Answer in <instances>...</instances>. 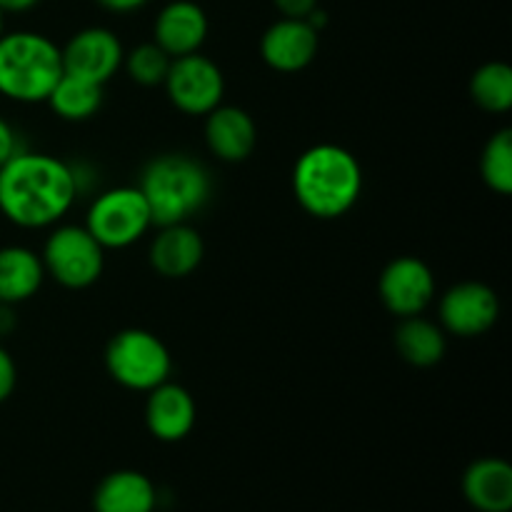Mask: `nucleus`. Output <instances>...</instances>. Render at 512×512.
Segmentation results:
<instances>
[{
  "instance_id": "obj_1",
  "label": "nucleus",
  "mask_w": 512,
  "mask_h": 512,
  "mask_svg": "<svg viewBox=\"0 0 512 512\" xmlns=\"http://www.w3.org/2000/svg\"><path fill=\"white\" fill-rule=\"evenodd\" d=\"M80 193L75 165L50 153L20 148L0 168V215L15 228H53Z\"/></svg>"
},
{
  "instance_id": "obj_2",
  "label": "nucleus",
  "mask_w": 512,
  "mask_h": 512,
  "mask_svg": "<svg viewBox=\"0 0 512 512\" xmlns=\"http://www.w3.org/2000/svg\"><path fill=\"white\" fill-rule=\"evenodd\" d=\"M290 183L305 213L318 220H335L350 213L360 200L363 168L343 145L318 143L298 155Z\"/></svg>"
},
{
  "instance_id": "obj_3",
  "label": "nucleus",
  "mask_w": 512,
  "mask_h": 512,
  "mask_svg": "<svg viewBox=\"0 0 512 512\" xmlns=\"http://www.w3.org/2000/svg\"><path fill=\"white\" fill-rule=\"evenodd\" d=\"M153 225L190 223L213 198V178L193 155L163 153L143 168L138 183Z\"/></svg>"
},
{
  "instance_id": "obj_4",
  "label": "nucleus",
  "mask_w": 512,
  "mask_h": 512,
  "mask_svg": "<svg viewBox=\"0 0 512 512\" xmlns=\"http://www.w3.org/2000/svg\"><path fill=\"white\" fill-rule=\"evenodd\" d=\"M63 55L48 35L10 30L0 35V95L13 103H45L63 75Z\"/></svg>"
},
{
  "instance_id": "obj_5",
  "label": "nucleus",
  "mask_w": 512,
  "mask_h": 512,
  "mask_svg": "<svg viewBox=\"0 0 512 512\" xmlns=\"http://www.w3.org/2000/svg\"><path fill=\"white\" fill-rule=\"evenodd\" d=\"M103 363L120 388L135 393L158 388L173 373V355L168 345L145 328L118 330L105 345Z\"/></svg>"
},
{
  "instance_id": "obj_6",
  "label": "nucleus",
  "mask_w": 512,
  "mask_h": 512,
  "mask_svg": "<svg viewBox=\"0 0 512 512\" xmlns=\"http://www.w3.org/2000/svg\"><path fill=\"white\" fill-rule=\"evenodd\" d=\"M45 275L68 290H85L100 280L105 270V248L85 225L58 223L43 243Z\"/></svg>"
},
{
  "instance_id": "obj_7",
  "label": "nucleus",
  "mask_w": 512,
  "mask_h": 512,
  "mask_svg": "<svg viewBox=\"0 0 512 512\" xmlns=\"http://www.w3.org/2000/svg\"><path fill=\"white\" fill-rule=\"evenodd\" d=\"M83 225L105 250H125L148 235L153 215L138 185H118L95 195Z\"/></svg>"
},
{
  "instance_id": "obj_8",
  "label": "nucleus",
  "mask_w": 512,
  "mask_h": 512,
  "mask_svg": "<svg viewBox=\"0 0 512 512\" xmlns=\"http://www.w3.org/2000/svg\"><path fill=\"white\" fill-rule=\"evenodd\" d=\"M170 103L185 115L205 118L225 98V75L213 58L203 53L180 55L170 60L163 80Z\"/></svg>"
},
{
  "instance_id": "obj_9",
  "label": "nucleus",
  "mask_w": 512,
  "mask_h": 512,
  "mask_svg": "<svg viewBox=\"0 0 512 512\" xmlns=\"http://www.w3.org/2000/svg\"><path fill=\"white\" fill-rule=\"evenodd\" d=\"M500 318V298L480 280H463L445 290L438 300L440 328L455 338H480L495 328Z\"/></svg>"
},
{
  "instance_id": "obj_10",
  "label": "nucleus",
  "mask_w": 512,
  "mask_h": 512,
  "mask_svg": "<svg viewBox=\"0 0 512 512\" xmlns=\"http://www.w3.org/2000/svg\"><path fill=\"white\" fill-rule=\"evenodd\" d=\"M435 275L425 260L415 255H400L390 260L378 280V295L383 308L395 318L423 315L435 300Z\"/></svg>"
},
{
  "instance_id": "obj_11",
  "label": "nucleus",
  "mask_w": 512,
  "mask_h": 512,
  "mask_svg": "<svg viewBox=\"0 0 512 512\" xmlns=\"http://www.w3.org/2000/svg\"><path fill=\"white\" fill-rule=\"evenodd\" d=\"M63 55V70L70 75L95 80L105 85L123 70L125 48L118 35L103 25H90L78 30L68 43L60 48Z\"/></svg>"
},
{
  "instance_id": "obj_12",
  "label": "nucleus",
  "mask_w": 512,
  "mask_h": 512,
  "mask_svg": "<svg viewBox=\"0 0 512 512\" xmlns=\"http://www.w3.org/2000/svg\"><path fill=\"white\" fill-rule=\"evenodd\" d=\"M320 33L300 18H280L260 38V58L275 73H300L315 60Z\"/></svg>"
},
{
  "instance_id": "obj_13",
  "label": "nucleus",
  "mask_w": 512,
  "mask_h": 512,
  "mask_svg": "<svg viewBox=\"0 0 512 512\" xmlns=\"http://www.w3.org/2000/svg\"><path fill=\"white\" fill-rule=\"evenodd\" d=\"M145 428L160 443H180L188 438L198 420V405L185 385L165 380L148 390L145 398Z\"/></svg>"
},
{
  "instance_id": "obj_14",
  "label": "nucleus",
  "mask_w": 512,
  "mask_h": 512,
  "mask_svg": "<svg viewBox=\"0 0 512 512\" xmlns=\"http://www.w3.org/2000/svg\"><path fill=\"white\" fill-rule=\"evenodd\" d=\"M208 33V13L195 0H170L155 15L153 43H158L170 58L200 53Z\"/></svg>"
},
{
  "instance_id": "obj_15",
  "label": "nucleus",
  "mask_w": 512,
  "mask_h": 512,
  "mask_svg": "<svg viewBox=\"0 0 512 512\" xmlns=\"http://www.w3.org/2000/svg\"><path fill=\"white\" fill-rule=\"evenodd\" d=\"M205 258L203 235L190 223L158 225L148 248V260L160 278L183 280L200 268Z\"/></svg>"
},
{
  "instance_id": "obj_16",
  "label": "nucleus",
  "mask_w": 512,
  "mask_h": 512,
  "mask_svg": "<svg viewBox=\"0 0 512 512\" xmlns=\"http://www.w3.org/2000/svg\"><path fill=\"white\" fill-rule=\"evenodd\" d=\"M203 138L210 153L223 163H243L258 145V125L240 105H223L205 115Z\"/></svg>"
},
{
  "instance_id": "obj_17",
  "label": "nucleus",
  "mask_w": 512,
  "mask_h": 512,
  "mask_svg": "<svg viewBox=\"0 0 512 512\" xmlns=\"http://www.w3.org/2000/svg\"><path fill=\"white\" fill-rule=\"evenodd\" d=\"M463 495L478 512L512 510V468L503 458H480L463 475Z\"/></svg>"
},
{
  "instance_id": "obj_18",
  "label": "nucleus",
  "mask_w": 512,
  "mask_h": 512,
  "mask_svg": "<svg viewBox=\"0 0 512 512\" xmlns=\"http://www.w3.org/2000/svg\"><path fill=\"white\" fill-rule=\"evenodd\" d=\"M158 490L138 470H115L105 475L93 493L95 512H155Z\"/></svg>"
},
{
  "instance_id": "obj_19",
  "label": "nucleus",
  "mask_w": 512,
  "mask_h": 512,
  "mask_svg": "<svg viewBox=\"0 0 512 512\" xmlns=\"http://www.w3.org/2000/svg\"><path fill=\"white\" fill-rule=\"evenodd\" d=\"M45 268L40 253L25 245L0 248V305H20L43 288Z\"/></svg>"
},
{
  "instance_id": "obj_20",
  "label": "nucleus",
  "mask_w": 512,
  "mask_h": 512,
  "mask_svg": "<svg viewBox=\"0 0 512 512\" xmlns=\"http://www.w3.org/2000/svg\"><path fill=\"white\" fill-rule=\"evenodd\" d=\"M393 343L400 358L413 368H433L448 353V333L440 328V323H433L423 315L400 318Z\"/></svg>"
},
{
  "instance_id": "obj_21",
  "label": "nucleus",
  "mask_w": 512,
  "mask_h": 512,
  "mask_svg": "<svg viewBox=\"0 0 512 512\" xmlns=\"http://www.w3.org/2000/svg\"><path fill=\"white\" fill-rule=\"evenodd\" d=\"M105 100V85L95 83V80L80 78V75L63 73L60 80L55 83V88L50 90L48 100L55 115L60 120H68V123H85L93 115H98V110L103 108Z\"/></svg>"
},
{
  "instance_id": "obj_22",
  "label": "nucleus",
  "mask_w": 512,
  "mask_h": 512,
  "mask_svg": "<svg viewBox=\"0 0 512 512\" xmlns=\"http://www.w3.org/2000/svg\"><path fill=\"white\" fill-rule=\"evenodd\" d=\"M470 98L485 113H508L512 108V68L503 60L483 63L470 78Z\"/></svg>"
},
{
  "instance_id": "obj_23",
  "label": "nucleus",
  "mask_w": 512,
  "mask_h": 512,
  "mask_svg": "<svg viewBox=\"0 0 512 512\" xmlns=\"http://www.w3.org/2000/svg\"><path fill=\"white\" fill-rule=\"evenodd\" d=\"M480 178L493 193H512V130L500 128L490 135L480 153Z\"/></svg>"
},
{
  "instance_id": "obj_24",
  "label": "nucleus",
  "mask_w": 512,
  "mask_h": 512,
  "mask_svg": "<svg viewBox=\"0 0 512 512\" xmlns=\"http://www.w3.org/2000/svg\"><path fill=\"white\" fill-rule=\"evenodd\" d=\"M170 60L173 58L158 43L150 40V43L135 45L133 50H125L123 70L133 83L143 85V88H158L168 75Z\"/></svg>"
},
{
  "instance_id": "obj_25",
  "label": "nucleus",
  "mask_w": 512,
  "mask_h": 512,
  "mask_svg": "<svg viewBox=\"0 0 512 512\" xmlns=\"http://www.w3.org/2000/svg\"><path fill=\"white\" fill-rule=\"evenodd\" d=\"M15 385H18V365L8 348L0 343V403H5L15 393Z\"/></svg>"
},
{
  "instance_id": "obj_26",
  "label": "nucleus",
  "mask_w": 512,
  "mask_h": 512,
  "mask_svg": "<svg viewBox=\"0 0 512 512\" xmlns=\"http://www.w3.org/2000/svg\"><path fill=\"white\" fill-rule=\"evenodd\" d=\"M20 148H23V145H20L18 130L0 115V168H3Z\"/></svg>"
},
{
  "instance_id": "obj_27",
  "label": "nucleus",
  "mask_w": 512,
  "mask_h": 512,
  "mask_svg": "<svg viewBox=\"0 0 512 512\" xmlns=\"http://www.w3.org/2000/svg\"><path fill=\"white\" fill-rule=\"evenodd\" d=\"M273 5L280 13V18L305 20L315 8H318L320 0H273Z\"/></svg>"
},
{
  "instance_id": "obj_28",
  "label": "nucleus",
  "mask_w": 512,
  "mask_h": 512,
  "mask_svg": "<svg viewBox=\"0 0 512 512\" xmlns=\"http://www.w3.org/2000/svg\"><path fill=\"white\" fill-rule=\"evenodd\" d=\"M98 3L110 13H135V10L145 8L150 0H98Z\"/></svg>"
},
{
  "instance_id": "obj_29",
  "label": "nucleus",
  "mask_w": 512,
  "mask_h": 512,
  "mask_svg": "<svg viewBox=\"0 0 512 512\" xmlns=\"http://www.w3.org/2000/svg\"><path fill=\"white\" fill-rule=\"evenodd\" d=\"M38 3L40 0H0V10H3V15L28 13V10H33Z\"/></svg>"
},
{
  "instance_id": "obj_30",
  "label": "nucleus",
  "mask_w": 512,
  "mask_h": 512,
  "mask_svg": "<svg viewBox=\"0 0 512 512\" xmlns=\"http://www.w3.org/2000/svg\"><path fill=\"white\" fill-rule=\"evenodd\" d=\"M15 305H0V338H5L8 333H13L15 328Z\"/></svg>"
},
{
  "instance_id": "obj_31",
  "label": "nucleus",
  "mask_w": 512,
  "mask_h": 512,
  "mask_svg": "<svg viewBox=\"0 0 512 512\" xmlns=\"http://www.w3.org/2000/svg\"><path fill=\"white\" fill-rule=\"evenodd\" d=\"M5 33V15H3V10H0V35Z\"/></svg>"
}]
</instances>
